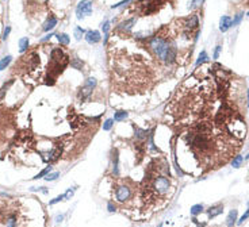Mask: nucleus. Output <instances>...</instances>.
I'll return each instance as SVG.
<instances>
[{"instance_id":"1","label":"nucleus","mask_w":249,"mask_h":227,"mask_svg":"<svg viewBox=\"0 0 249 227\" xmlns=\"http://www.w3.org/2000/svg\"><path fill=\"white\" fill-rule=\"evenodd\" d=\"M68 56L62 49H53L50 52L49 60V76L56 79L58 74L62 73V70L68 65Z\"/></svg>"},{"instance_id":"2","label":"nucleus","mask_w":249,"mask_h":227,"mask_svg":"<svg viewBox=\"0 0 249 227\" xmlns=\"http://www.w3.org/2000/svg\"><path fill=\"white\" fill-rule=\"evenodd\" d=\"M169 43L171 41H168V38H164L161 35H153L149 38V47L156 54V57L161 61L164 60L165 53L169 47Z\"/></svg>"},{"instance_id":"3","label":"nucleus","mask_w":249,"mask_h":227,"mask_svg":"<svg viewBox=\"0 0 249 227\" xmlns=\"http://www.w3.org/2000/svg\"><path fill=\"white\" fill-rule=\"evenodd\" d=\"M163 3H164V0H139L135 6L138 10H141L144 15H151L157 11Z\"/></svg>"},{"instance_id":"4","label":"nucleus","mask_w":249,"mask_h":227,"mask_svg":"<svg viewBox=\"0 0 249 227\" xmlns=\"http://www.w3.org/2000/svg\"><path fill=\"white\" fill-rule=\"evenodd\" d=\"M98 81L95 77H88L87 80H85L84 85L79 89V93H77V97H79V100L81 103H84L85 100L90 99V96L92 95V91H94V88L96 87Z\"/></svg>"},{"instance_id":"5","label":"nucleus","mask_w":249,"mask_h":227,"mask_svg":"<svg viewBox=\"0 0 249 227\" xmlns=\"http://www.w3.org/2000/svg\"><path fill=\"white\" fill-rule=\"evenodd\" d=\"M152 188L157 195H164L169 189V180L165 177V176H156V177L153 178Z\"/></svg>"},{"instance_id":"6","label":"nucleus","mask_w":249,"mask_h":227,"mask_svg":"<svg viewBox=\"0 0 249 227\" xmlns=\"http://www.w3.org/2000/svg\"><path fill=\"white\" fill-rule=\"evenodd\" d=\"M92 14V0H81L76 7V18L84 19Z\"/></svg>"},{"instance_id":"7","label":"nucleus","mask_w":249,"mask_h":227,"mask_svg":"<svg viewBox=\"0 0 249 227\" xmlns=\"http://www.w3.org/2000/svg\"><path fill=\"white\" fill-rule=\"evenodd\" d=\"M115 198L121 203L127 202L131 198V189L127 185H119V187L115 188Z\"/></svg>"},{"instance_id":"8","label":"nucleus","mask_w":249,"mask_h":227,"mask_svg":"<svg viewBox=\"0 0 249 227\" xmlns=\"http://www.w3.org/2000/svg\"><path fill=\"white\" fill-rule=\"evenodd\" d=\"M176 57H177V47L175 45V42H171L168 50H167V53H165V57H164V60L163 61H164L167 65H172V64H175Z\"/></svg>"},{"instance_id":"9","label":"nucleus","mask_w":249,"mask_h":227,"mask_svg":"<svg viewBox=\"0 0 249 227\" xmlns=\"http://www.w3.org/2000/svg\"><path fill=\"white\" fill-rule=\"evenodd\" d=\"M84 38L90 45H96L102 41V35L98 30H88V31H85Z\"/></svg>"},{"instance_id":"10","label":"nucleus","mask_w":249,"mask_h":227,"mask_svg":"<svg viewBox=\"0 0 249 227\" xmlns=\"http://www.w3.org/2000/svg\"><path fill=\"white\" fill-rule=\"evenodd\" d=\"M135 23H137V18L126 19L122 23H119V25L117 26V29L119 30V31H122V33H130L133 30V27L135 26Z\"/></svg>"},{"instance_id":"11","label":"nucleus","mask_w":249,"mask_h":227,"mask_svg":"<svg viewBox=\"0 0 249 227\" xmlns=\"http://www.w3.org/2000/svg\"><path fill=\"white\" fill-rule=\"evenodd\" d=\"M133 128H134V137L138 142H144V141H148V137L151 134L149 130H145V128H139L138 126L133 124Z\"/></svg>"},{"instance_id":"12","label":"nucleus","mask_w":249,"mask_h":227,"mask_svg":"<svg viewBox=\"0 0 249 227\" xmlns=\"http://www.w3.org/2000/svg\"><path fill=\"white\" fill-rule=\"evenodd\" d=\"M198 26H199V18H198L196 14H194V15H191L188 19L186 20V25H184V29L187 30V31H192V30H196Z\"/></svg>"},{"instance_id":"13","label":"nucleus","mask_w":249,"mask_h":227,"mask_svg":"<svg viewBox=\"0 0 249 227\" xmlns=\"http://www.w3.org/2000/svg\"><path fill=\"white\" fill-rule=\"evenodd\" d=\"M61 151H62V146H56L54 149H52V150L47 153V158L46 160L49 161V162H54V161H57L58 160V157L61 155Z\"/></svg>"},{"instance_id":"14","label":"nucleus","mask_w":249,"mask_h":227,"mask_svg":"<svg viewBox=\"0 0 249 227\" xmlns=\"http://www.w3.org/2000/svg\"><path fill=\"white\" fill-rule=\"evenodd\" d=\"M119 154H118V149L112 150V173L115 176L119 174Z\"/></svg>"},{"instance_id":"15","label":"nucleus","mask_w":249,"mask_h":227,"mask_svg":"<svg viewBox=\"0 0 249 227\" xmlns=\"http://www.w3.org/2000/svg\"><path fill=\"white\" fill-rule=\"evenodd\" d=\"M230 27H231V18L230 16H226V15L222 16L219 20V30L222 33H226Z\"/></svg>"},{"instance_id":"16","label":"nucleus","mask_w":249,"mask_h":227,"mask_svg":"<svg viewBox=\"0 0 249 227\" xmlns=\"http://www.w3.org/2000/svg\"><path fill=\"white\" fill-rule=\"evenodd\" d=\"M57 22H58V20H57L56 16H53V15H52V16H49V18L46 19V22L43 23L42 30H43V31H50V30H53L54 27H56Z\"/></svg>"},{"instance_id":"17","label":"nucleus","mask_w":249,"mask_h":227,"mask_svg":"<svg viewBox=\"0 0 249 227\" xmlns=\"http://www.w3.org/2000/svg\"><path fill=\"white\" fill-rule=\"evenodd\" d=\"M223 211V205L222 204H217V205H213V207H210L207 209V214H209L210 218H215L217 215L222 214Z\"/></svg>"},{"instance_id":"18","label":"nucleus","mask_w":249,"mask_h":227,"mask_svg":"<svg viewBox=\"0 0 249 227\" xmlns=\"http://www.w3.org/2000/svg\"><path fill=\"white\" fill-rule=\"evenodd\" d=\"M237 215H238V212L236 211V209H231V211L229 212V215H227V219H226V222H227V227H233L234 225H236Z\"/></svg>"},{"instance_id":"19","label":"nucleus","mask_w":249,"mask_h":227,"mask_svg":"<svg viewBox=\"0 0 249 227\" xmlns=\"http://www.w3.org/2000/svg\"><path fill=\"white\" fill-rule=\"evenodd\" d=\"M57 39H58V43H60V45H62V46H68V45H69V42H70L69 35H68V34H65V33L57 34Z\"/></svg>"},{"instance_id":"20","label":"nucleus","mask_w":249,"mask_h":227,"mask_svg":"<svg viewBox=\"0 0 249 227\" xmlns=\"http://www.w3.org/2000/svg\"><path fill=\"white\" fill-rule=\"evenodd\" d=\"M127 116H129L127 111H123V110L117 111L114 114V122H123L125 119H127Z\"/></svg>"},{"instance_id":"21","label":"nucleus","mask_w":249,"mask_h":227,"mask_svg":"<svg viewBox=\"0 0 249 227\" xmlns=\"http://www.w3.org/2000/svg\"><path fill=\"white\" fill-rule=\"evenodd\" d=\"M102 30H103V34H104L103 43H104V45H107L108 31H110V20H104V23H102Z\"/></svg>"},{"instance_id":"22","label":"nucleus","mask_w":249,"mask_h":227,"mask_svg":"<svg viewBox=\"0 0 249 227\" xmlns=\"http://www.w3.org/2000/svg\"><path fill=\"white\" fill-rule=\"evenodd\" d=\"M12 84H14V80H8V81H7V83L3 84V87L0 88V100H2L3 97H4V95L7 93V91H8V88L11 87Z\"/></svg>"},{"instance_id":"23","label":"nucleus","mask_w":249,"mask_h":227,"mask_svg":"<svg viewBox=\"0 0 249 227\" xmlns=\"http://www.w3.org/2000/svg\"><path fill=\"white\" fill-rule=\"evenodd\" d=\"M70 66L74 68V69H77V70H81L83 69V66H84V62L80 58H73L72 61H70Z\"/></svg>"},{"instance_id":"24","label":"nucleus","mask_w":249,"mask_h":227,"mask_svg":"<svg viewBox=\"0 0 249 227\" xmlns=\"http://www.w3.org/2000/svg\"><path fill=\"white\" fill-rule=\"evenodd\" d=\"M29 47V38H22L19 41V53H25Z\"/></svg>"},{"instance_id":"25","label":"nucleus","mask_w":249,"mask_h":227,"mask_svg":"<svg viewBox=\"0 0 249 227\" xmlns=\"http://www.w3.org/2000/svg\"><path fill=\"white\" fill-rule=\"evenodd\" d=\"M11 61H12V57L11 56H7V57H4L2 61H0V70H4L7 66L11 64Z\"/></svg>"},{"instance_id":"26","label":"nucleus","mask_w":249,"mask_h":227,"mask_svg":"<svg viewBox=\"0 0 249 227\" xmlns=\"http://www.w3.org/2000/svg\"><path fill=\"white\" fill-rule=\"evenodd\" d=\"M207 60H209V57H207V53L203 50V52H200V54H199V57H198V61H196L195 65H196V66L202 65V64H203V62H206Z\"/></svg>"},{"instance_id":"27","label":"nucleus","mask_w":249,"mask_h":227,"mask_svg":"<svg viewBox=\"0 0 249 227\" xmlns=\"http://www.w3.org/2000/svg\"><path fill=\"white\" fill-rule=\"evenodd\" d=\"M84 29H81V27H74V30H73V34H74V38H76L77 41H80L81 38H83V35H84Z\"/></svg>"},{"instance_id":"28","label":"nucleus","mask_w":249,"mask_h":227,"mask_svg":"<svg viewBox=\"0 0 249 227\" xmlns=\"http://www.w3.org/2000/svg\"><path fill=\"white\" fill-rule=\"evenodd\" d=\"M203 211V205L202 204H195L191 207V214H192L194 216H196L198 214H200V212Z\"/></svg>"},{"instance_id":"29","label":"nucleus","mask_w":249,"mask_h":227,"mask_svg":"<svg viewBox=\"0 0 249 227\" xmlns=\"http://www.w3.org/2000/svg\"><path fill=\"white\" fill-rule=\"evenodd\" d=\"M50 172H52V166H50V165H49V166H47V168H45V169H43V170H42V172H41V173H39V174H37V176H35V177H34V178H33V180H38V178H41V177H46V174H49V173H50Z\"/></svg>"},{"instance_id":"30","label":"nucleus","mask_w":249,"mask_h":227,"mask_svg":"<svg viewBox=\"0 0 249 227\" xmlns=\"http://www.w3.org/2000/svg\"><path fill=\"white\" fill-rule=\"evenodd\" d=\"M241 162H243V157L241 155H236L233 158V161H231V165H233V168H238L241 165Z\"/></svg>"},{"instance_id":"31","label":"nucleus","mask_w":249,"mask_h":227,"mask_svg":"<svg viewBox=\"0 0 249 227\" xmlns=\"http://www.w3.org/2000/svg\"><path fill=\"white\" fill-rule=\"evenodd\" d=\"M112 126H114V119H107L103 123V130L108 131V130H111L112 128Z\"/></svg>"},{"instance_id":"32","label":"nucleus","mask_w":249,"mask_h":227,"mask_svg":"<svg viewBox=\"0 0 249 227\" xmlns=\"http://www.w3.org/2000/svg\"><path fill=\"white\" fill-rule=\"evenodd\" d=\"M243 16H244V12H240V14H237V15L234 16V19L231 20V26H237L238 23L241 22V19H243Z\"/></svg>"},{"instance_id":"33","label":"nucleus","mask_w":249,"mask_h":227,"mask_svg":"<svg viewBox=\"0 0 249 227\" xmlns=\"http://www.w3.org/2000/svg\"><path fill=\"white\" fill-rule=\"evenodd\" d=\"M60 176V173L58 172H56V173H50V174H46V177H45V180L46 181H53V180H56L57 177Z\"/></svg>"},{"instance_id":"34","label":"nucleus","mask_w":249,"mask_h":227,"mask_svg":"<svg viewBox=\"0 0 249 227\" xmlns=\"http://www.w3.org/2000/svg\"><path fill=\"white\" fill-rule=\"evenodd\" d=\"M62 199H65V195H60V196H57V198H54L53 200H50V202H49V204H50V205H53V204H56V203L61 202Z\"/></svg>"},{"instance_id":"35","label":"nucleus","mask_w":249,"mask_h":227,"mask_svg":"<svg viewBox=\"0 0 249 227\" xmlns=\"http://www.w3.org/2000/svg\"><path fill=\"white\" fill-rule=\"evenodd\" d=\"M131 0H122V2H119V3H117V4H114V6H111V8L114 10V8H119L121 6H125V4H127V3H130Z\"/></svg>"},{"instance_id":"36","label":"nucleus","mask_w":249,"mask_h":227,"mask_svg":"<svg viewBox=\"0 0 249 227\" xmlns=\"http://www.w3.org/2000/svg\"><path fill=\"white\" fill-rule=\"evenodd\" d=\"M248 218H249V208L247 209V212H245V214H244L243 216H241V219H240V221H238V225H243L244 221H247Z\"/></svg>"},{"instance_id":"37","label":"nucleus","mask_w":249,"mask_h":227,"mask_svg":"<svg viewBox=\"0 0 249 227\" xmlns=\"http://www.w3.org/2000/svg\"><path fill=\"white\" fill-rule=\"evenodd\" d=\"M10 33H11V27L7 26V27H6V30H4V33H3V41H6L7 38H8Z\"/></svg>"},{"instance_id":"38","label":"nucleus","mask_w":249,"mask_h":227,"mask_svg":"<svg viewBox=\"0 0 249 227\" xmlns=\"http://www.w3.org/2000/svg\"><path fill=\"white\" fill-rule=\"evenodd\" d=\"M221 50H222V49H221V46H217V47H215V52H214V56H213V58H214V60H218Z\"/></svg>"},{"instance_id":"39","label":"nucleus","mask_w":249,"mask_h":227,"mask_svg":"<svg viewBox=\"0 0 249 227\" xmlns=\"http://www.w3.org/2000/svg\"><path fill=\"white\" fill-rule=\"evenodd\" d=\"M15 216H11V218H10L8 219V222H7V226H8V227H14V226H15Z\"/></svg>"},{"instance_id":"40","label":"nucleus","mask_w":249,"mask_h":227,"mask_svg":"<svg viewBox=\"0 0 249 227\" xmlns=\"http://www.w3.org/2000/svg\"><path fill=\"white\" fill-rule=\"evenodd\" d=\"M73 192H74V188H69V189H68V192L65 194V199H70V198H72Z\"/></svg>"},{"instance_id":"41","label":"nucleus","mask_w":249,"mask_h":227,"mask_svg":"<svg viewBox=\"0 0 249 227\" xmlns=\"http://www.w3.org/2000/svg\"><path fill=\"white\" fill-rule=\"evenodd\" d=\"M30 191H33V192H37V191H41L42 194H47V191H46V188L45 187H39V188H31Z\"/></svg>"},{"instance_id":"42","label":"nucleus","mask_w":249,"mask_h":227,"mask_svg":"<svg viewBox=\"0 0 249 227\" xmlns=\"http://www.w3.org/2000/svg\"><path fill=\"white\" fill-rule=\"evenodd\" d=\"M203 3V0H192L191 2V6L190 7H198V6H200Z\"/></svg>"},{"instance_id":"43","label":"nucleus","mask_w":249,"mask_h":227,"mask_svg":"<svg viewBox=\"0 0 249 227\" xmlns=\"http://www.w3.org/2000/svg\"><path fill=\"white\" fill-rule=\"evenodd\" d=\"M107 209H108V212H115V209H117V208H115V205L110 202V203L107 204Z\"/></svg>"},{"instance_id":"44","label":"nucleus","mask_w":249,"mask_h":227,"mask_svg":"<svg viewBox=\"0 0 249 227\" xmlns=\"http://www.w3.org/2000/svg\"><path fill=\"white\" fill-rule=\"evenodd\" d=\"M53 37V34H49V35H46V37H43L42 39H41V42H46V41H49L50 38Z\"/></svg>"},{"instance_id":"45","label":"nucleus","mask_w":249,"mask_h":227,"mask_svg":"<svg viewBox=\"0 0 249 227\" xmlns=\"http://www.w3.org/2000/svg\"><path fill=\"white\" fill-rule=\"evenodd\" d=\"M62 219H64V215H58V216H57V218H56V222L58 223V222L62 221Z\"/></svg>"},{"instance_id":"46","label":"nucleus","mask_w":249,"mask_h":227,"mask_svg":"<svg viewBox=\"0 0 249 227\" xmlns=\"http://www.w3.org/2000/svg\"><path fill=\"white\" fill-rule=\"evenodd\" d=\"M248 107H249V89H248Z\"/></svg>"},{"instance_id":"47","label":"nucleus","mask_w":249,"mask_h":227,"mask_svg":"<svg viewBox=\"0 0 249 227\" xmlns=\"http://www.w3.org/2000/svg\"><path fill=\"white\" fill-rule=\"evenodd\" d=\"M159 227H163V225H159Z\"/></svg>"},{"instance_id":"48","label":"nucleus","mask_w":249,"mask_h":227,"mask_svg":"<svg viewBox=\"0 0 249 227\" xmlns=\"http://www.w3.org/2000/svg\"><path fill=\"white\" fill-rule=\"evenodd\" d=\"M248 16H249V12H248Z\"/></svg>"}]
</instances>
